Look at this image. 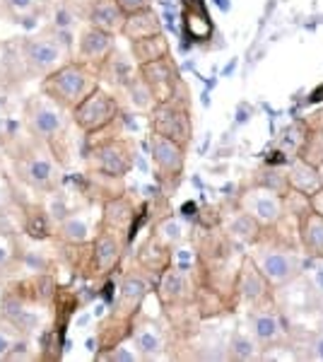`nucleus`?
Instances as JSON below:
<instances>
[{
	"label": "nucleus",
	"mask_w": 323,
	"mask_h": 362,
	"mask_svg": "<svg viewBox=\"0 0 323 362\" xmlns=\"http://www.w3.org/2000/svg\"><path fill=\"white\" fill-rule=\"evenodd\" d=\"M97 87H99V80H97L95 68L80 61H68L66 66L58 68L56 73L46 75V78L41 80L39 90H41V95L54 99L58 107H63L66 112H73L82 99L90 97Z\"/></svg>",
	"instance_id": "1"
},
{
	"label": "nucleus",
	"mask_w": 323,
	"mask_h": 362,
	"mask_svg": "<svg viewBox=\"0 0 323 362\" xmlns=\"http://www.w3.org/2000/svg\"><path fill=\"white\" fill-rule=\"evenodd\" d=\"M13 169L22 184L39 194H54L63 179V169L54 155V148L46 143H37V140H32V145L20 155H15Z\"/></svg>",
	"instance_id": "2"
},
{
	"label": "nucleus",
	"mask_w": 323,
	"mask_h": 362,
	"mask_svg": "<svg viewBox=\"0 0 323 362\" xmlns=\"http://www.w3.org/2000/svg\"><path fill=\"white\" fill-rule=\"evenodd\" d=\"M75 51L68 44H63L56 34H51L49 29L41 34H32V37L22 39L20 44V58L22 66L27 68V73H32L34 78L44 80L46 75L56 73L58 68H63L68 61H73Z\"/></svg>",
	"instance_id": "3"
},
{
	"label": "nucleus",
	"mask_w": 323,
	"mask_h": 362,
	"mask_svg": "<svg viewBox=\"0 0 323 362\" xmlns=\"http://www.w3.org/2000/svg\"><path fill=\"white\" fill-rule=\"evenodd\" d=\"M68 121L70 112H66L63 107H58L54 99H49L46 95L32 97L25 107V124L32 140L37 143L54 145L63 133L68 131Z\"/></svg>",
	"instance_id": "4"
},
{
	"label": "nucleus",
	"mask_w": 323,
	"mask_h": 362,
	"mask_svg": "<svg viewBox=\"0 0 323 362\" xmlns=\"http://www.w3.org/2000/svg\"><path fill=\"white\" fill-rule=\"evenodd\" d=\"M119 116V102L104 92L102 87H97L90 97H85L78 107L70 112V121L80 128L82 133H99L107 126H111Z\"/></svg>",
	"instance_id": "5"
},
{
	"label": "nucleus",
	"mask_w": 323,
	"mask_h": 362,
	"mask_svg": "<svg viewBox=\"0 0 323 362\" xmlns=\"http://www.w3.org/2000/svg\"><path fill=\"white\" fill-rule=\"evenodd\" d=\"M150 126H152V133H157V136L172 138L181 145L191 143V133H193L191 116L186 109L176 107L172 99L155 104V107L150 109Z\"/></svg>",
	"instance_id": "6"
},
{
	"label": "nucleus",
	"mask_w": 323,
	"mask_h": 362,
	"mask_svg": "<svg viewBox=\"0 0 323 362\" xmlns=\"http://www.w3.org/2000/svg\"><path fill=\"white\" fill-rule=\"evenodd\" d=\"M90 167L102 177L121 179L131 172L133 155L128 145L119 143V140H107V143H99L90 150Z\"/></svg>",
	"instance_id": "7"
},
{
	"label": "nucleus",
	"mask_w": 323,
	"mask_h": 362,
	"mask_svg": "<svg viewBox=\"0 0 323 362\" xmlns=\"http://www.w3.org/2000/svg\"><path fill=\"white\" fill-rule=\"evenodd\" d=\"M114 51H116L114 34L90 25H87V29H82L78 34V42H75V56H78V61L87 63L92 68L104 66Z\"/></svg>",
	"instance_id": "8"
},
{
	"label": "nucleus",
	"mask_w": 323,
	"mask_h": 362,
	"mask_svg": "<svg viewBox=\"0 0 323 362\" xmlns=\"http://www.w3.org/2000/svg\"><path fill=\"white\" fill-rule=\"evenodd\" d=\"M150 155H152V162H155V169L160 172V177H167V179L181 177L184 165H186V145L152 133Z\"/></svg>",
	"instance_id": "9"
},
{
	"label": "nucleus",
	"mask_w": 323,
	"mask_h": 362,
	"mask_svg": "<svg viewBox=\"0 0 323 362\" xmlns=\"http://www.w3.org/2000/svg\"><path fill=\"white\" fill-rule=\"evenodd\" d=\"M242 210L258 225H273L283 218V203L270 189H251L242 196Z\"/></svg>",
	"instance_id": "10"
},
{
	"label": "nucleus",
	"mask_w": 323,
	"mask_h": 362,
	"mask_svg": "<svg viewBox=\"0 0 323 362\" xmlns=\"http://www.w3.org/2000/svg\"><path fill=\"white\" fill-rule=\"evenodd\" d=\"M140 80L145 83V87L150 90V95L155 97V102H167V99L174 97L176 90V73L174 68L169 66L167 58L155 63H148V66H140Z\"/></svg>",
	"instance_id": "11"
},
{
	"label": "nucleus",
	"mask_w": 323,
	"mask_h": 362,
	"mask_svg": "<svg viewBox=\"0 0 323 362\" xmlns=\"http://www.w3.org/2000/svg\"><path fill=\"white\" fill-rule=\"evenodd\" d=\"M258 268H261V273L266 276V280L270 285H287L292 278L297 276L299 266L297 261L292 259L290 254H285V251H278V249H266L258 254L256 259Z\"/></svg>",
	"instance_id": "12"
},
{
	"label": "nucleus",
	"mask_w": 323,
	"mask_h": 362,
	"mask_svg": "<svg viewBox=\"0 0 323 362\" xmlns=\"http://www.w3.org/2000/svg\"><path fill=\"white\" fill-rule=\"evenodd\" d=\"M121 259V242L119 237H116V232H99L95 237V242H92V266H95V271L99 276H107L116 268Z\"/></svg>",
	"instance_id": "13"
},
{
	"label": "nucleus",
	"mask_w": 323,
	"mask_h": 362,
	"mask_svg": "<svg viewBox=\"0 0 323 362\" xmlns=\"http://www.w3.org/2000/svg\"><path fill=\"white\" fill-rule=\"evenodd\" d=\"M78 27H80V15L75 13V8L70 3H58L54 10H51V22H49V32L56 34L63 44H68L70 49L78 42Z\"/></svg>",
	"instance_id": "14"
},
{
	"label": "nucleus",
	"mask_w": 323,
	"mask_h": 362,
	"mask_svg": "<svg viewBox=\"0 0 323 362\" xmlns=\"http://www.w3.org/2000/svg\"><path fill=\"white\" fill-rule=\"evenodd\" d=\"M121 34H123V37H126L131 44H133V42H140V39L157 37V34H164V32H162V20H160V15H157L152 8L140 10V13L126 15V22H123Z\"/></svg>",
	"instance_id": "15"
},
{
	"label": "nucleus",
	"mask_w": 323,
	"mask_h": 362,
	"mask_svg": "<svg viewBox=\"0 0 323 362\" xmlns=\"http://www.w3.org/2000/svg\"><path fill=\"white\" fill-rule=\"evenodd\" d=\"M126 22L123 10L116 5V0H95L87 10V25L104 29V32L119 34Z\"/></svg>",
	"instance_id": "16"
},
{
	"label": "nucleus",
	"mask_w": 323,
	"mask_h": 362,
	"mask_svg": "<svg viewBox=\"0 0 323 362\" xmlns=\"http://www.w3.org/2000/svg\"><path fill=\"white\" fill-rule=\"evenodd\" d=\"M160 300L167 305H176V302H186L191 297V278L186 268H167L160 280Z\"/></svg>",
	"instance_id": "17"
},
{
	"label": "nucleus",
	"mask_w": 323,
	"mask_h": 362,
	"mask_svg": "<svg viewBox=\"0 0 323 362\" xmlns=\"http://www.w3.org/2000/svg\"><path fill=\"white\" fill-rule=\"evenodd\" d=\"M268 280L266 276L261 273V268L254 259L246 256L244 264H242V271H239V295H242L244 302H258L263 300L268 293Z\"/></svg>",
	"instance_id": "18"
},
{
	"label": "nucleus",
	"mask_w": 323,
	"mask_h": 362,
	"mask_svg": "<svg viewBox=\"0 0 323 362\" xmlns=\"http://www.w3.org/2000/svg\"><path fill=\"white\" fill-rule=\"evenodd\" d=\"M287 184L295 191H299V194L311 196L323 186V177L314 165H309V162H304V160H295L290 172H287Z\"/></svg>",
	"instance_id": "19"
},
{
	"label": "nucleus",
	"mask_w": 323,
	"mask_h": 362,
	"mask_svg": "<svg viewBox=\"0 0 323 362\" xmlns=\"http://www.w3.org/2000/svg\"><path fill=\"white\" fill-rule=\"evenodd\" d=\"M249 334L256 338V343H275L278 338L285 336V329H283V321H280L275 314H268V312H256L251 314L249 319Z\"/></svg>",
	"instance_id": "20"
},
{
	"label": "nucleus",
	"mask_w": 323,
	"mask_h": 362,
	"mask_svg": "<svg viewBox=\"0 0 323 362\" xmlns=\"http://www.w3.org/2000/svg\"><path fill=\"white\" fill-rule=\"evenodd\" d=\"M131 51H133L135 66L140 68V66H148V63H155V61H162V58H167L169 44H167V37H164V34H157V37L133 42Z\"/></svg>",
	"instance_id": "21"
},
{
	"label": "nucleus",
	"mask_w": 323,
	"mask_h": 362,
	"mask_svg": "<svg viewBox=\"0 0 323 362\" xmlns=\"http://www.w3.org/2000/svg\"><path fill=\"white\" fill-rule=\"evenodd\" d=\"M133 348L138 350L140 358H160L164 353V336L160 334L157 326L145 324V326H140V329H135Z\"/></svg>",
	"instance_id": "22"
},
{
	"label": "nucleus",
	"mask_w": 323,
	"mask_h": 362,
	"mask_svg": "<svg viewBox=\"0 0 323 362\" xmlns=\"http://www.w3.org/2000/svg\"><path fill=\"white\" fill-rule=\"evenodd\" d=\"M302 244L316 259H323V215L311 213L302 220Z\"/></svg>",
	"instance_id": "23"
},
{
	"label": "nucleus",
	"mask_w": 323,
	"mask_h": 362,
	"mask_svg": "<svg viewBox=\"0 0 323 362\" xmlns=\"http://www.w3.org/2000/svg\"><path fill=\"white\" fill-rule=\"evenodd\" d=\"M90 223H87L82 215H66L63 220H58L56 225V237L61 242H68V244H85L90 242Z\"/></svg>",
	"instance_id": "24"
},
{
	"label": "nucleus",
	"mask_w": 323,
	"mask_h": 362,
	"mask_svg": "<svg viewBox=\"0 0 323 362\" xmlns=\"http://www.w3.org/2000/svg\"><path fill=\"white\" fill-rule=\"evenodd\" d=\"M133 220V206L128 198H114L104 206V225L111 232H123L128 230Z\"/></svg>",
	"instance_id": "25"
},
{
	"label": "nucleus",
	"mask_w": 323,
	"mask_h": 362,
	"mask_svg": "<svg viewBox=\"0 0 323 362\" xmlns=\"http://www.w3.org/2000/svg\"><path fill=\"white\" fill-rule=\"evenodd\" d=\"M150 293V283L143 276H126L121 280V288H119V297H121V305H126L128 309H135L140 302L148 297Z\"/></svg>",
	"instance_id": "26"
},
{
	"label": "nucleus",
	"mask_w": 323,
	"mask_h": 362,
	"mask_svg": "<svg viewBox=\"0 0 323 362\" xmlns=\"http://www.w3.org/2000/svg\"><path fill=\"white\" fill-rule=\"evenodd\" d=\"M229 358H234V360H256V358H261L256 338L237 334L232 338V343H229Z\"/></svg>",
	"instance_id": "27"
},
{
	"label": "nucleus",
	"mask_w": 323,
	"mask_h": 362,
	"mask_svg": "<svg viewBox=\"0 0 323 362\" xmlns=\"http://www.w3.org/2000/svg\"><path fill=\"white\" fill-rule=\"evenodd\" d=\"M227 232L232 235L234 239H239V242H249V239H254L256 237V232H258V223L251 215H246L244 210L239 215H234L232 218V223H229L227 227Z\"/></svg>",
	"instance_id": "28"
},
{
	"label": "nucleus",
	"mask_w": 323,
	"mask_h": 362,
	"mask_svg": "<svg viewBox=\"0 0 323 362\" xmlns=\"http://www.w3.org/2000/svg\"><path fill=\"white\" fill-rule=\"evenodd\" d=\"M17 244L13 235H8V230H0V273H10L17 266Z\"/></svg>",
	"instance_id": "29"
},
{
	"label": "nucleus",
	"mask_w": 323,
	"mask_h": 362,
	"mask_svg": "<svg viewBox=\"0 0 323 362\" xmlns=\"http://www.w3.org/2000/svg\"><path fill=\"white\" fill-rule=\"evenodd\" d=\"M104 66L109 68V78L114 80L116 85H121V87H128V85L133 83L135 78H138V75H135V70H133L131 63H126V61L121 63V58H116L114 54L109 56V61L104 63Z\"/></svg>",
	"instance_id": "30"
},
{
	"label": "nucleus",
	"mask_w": 323,
	"mask_h": 362,
	"mask_svg": "<svg viewBox=\"0 0 323 362\" xmlns=\"http://www.w3.org/2000/svg\"><path fill=\"white\" fill-rule=\"evenodd\" d=\"M25 338L20 329H15L8 319L0 317V360H8V355L13 353V348Z\"/></svg>",
	"instance_id": "31"
},
{
	"label": "nucleus",
	"mask_w": 323,
	"mask_h": 362,
	"mask_svg": "<svg viewBox=\"0 0 323 362\" xmlns=\"http://www.w3.org/2000/svg\"><path fill=\"white\" fill-rule=\"evenodd\" d=\"M157 232H160V237L164 242L169 244H176L181 242V239L186 237V232H189V225L184 223V220L179 218V215H172V218H164L160 227H157Z\"/></svg>",
	"instance_id": "32"
},
{
	"label": "nucleus",
	"mask_w": 323,
	"mask_h": 362,
	"mask_svg": "<svg viewBox=\"0 0 323 362\" xmlns=\"http://www.w3.org/2000/svg\"><path fill=\"white\" fill-rule=\"evenodd\" d=\"M102 360H107V362H135V360H140V355L133 353L131 348L121 346V348H114V350H109V353H104Z\"/></svg>",
	"instance_id": "33"
},
{
	"label": "nucleus",
	"mask_w": 323,
	"mask_h": 362,
	"mask_svg": "<svg viewBox=\"0 0 323 362\" xmlns=\"http://www.w3.org/2000/svg\"><path fill=\"white\" fill-rule=\"evenodd\" d=\"M116 5L123 10V15H133L140 13V10L152 8V0H116Z\"/></svg>",
	"instance_id": "34"
},
{
	"label": "nucleus",
	"mask_w": 323,
	"mask_h": 362,
	"mask_svg": "<svg viewBox=\"0 0 323 362\" xmlns=\"http://www.w3.org/2000/svg\"><path fill=\"white\" fill-rule=\"evenodd\" d=\"M261 358H263V360H295V355H292V353H283V350L270 348V350H266V353H261Z\"/></svg>",
	"instance_id": "35"
},
{
	"label": "nucleus",
	"mask_w": 323,
	"mask_h": 362,
	"mask_svg": "<svg viewBox=\"0 0 323 362\" xmlns=\"http://www.w3.org/2000/svg\"><path fill=\"white\" fill-rule=\"evenodd\" d=\"M309 201H311V210H314V213H319V215H323V186H321L319 191H316V194L309 196Z\"/></svg>",
	"instance_id": "36"
},
{
	"label": "nucleus",
	"mask_w": 323,
	"mask_h": 362,
	"mask_svg": "<svg viewBox=\"0 0 323 362\" xmlns=\"http://www.w3.org/2000/svg\"><path fill=\"white\" fill-rule=\"evenodd\" d=\"M314 355H316L319 360H323V336H319V338L314 341Z\"/></svg>",
	"instance_id": "37"
}]
</instances>
